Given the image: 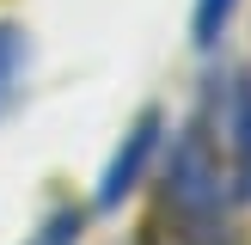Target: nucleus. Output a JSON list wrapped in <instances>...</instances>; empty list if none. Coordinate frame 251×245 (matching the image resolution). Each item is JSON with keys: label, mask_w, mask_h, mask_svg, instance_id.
<instances>
[{"label": "nucleus", "mask_w": 251, "mask_h": 245, "mask_svg": "<svg viewBox=\"0 0 251 245\" xmlns=\"http://www.w3.org/2000/svg\"><path fill=\"white\" fill-rule=\"evenodd\" d=\"M227 208H233L227 172H221L215 141H208V122L196 117L172 141V166H166V215H172L178 245H245Z\"/></svg>", "instance_id": "nucleus-1"}, {"label": "nucleus", "mask_w": 251, "mask_h": 245, "mask_svg": "<svg viewBox=\"0 0 251 245\" xmlns=\"http://www.w3.org/2000/svg\"><path fill=\"white\" fill-rule=\"evenodd\" d=\"M202 122H208V141H215V153H221L233 202H251V74L245 68L227 74V80H215Z\"/></svg>", "instance_id": "nucleus-2"}, {"label": "nucleus", "mask_w": 251, "mask_h": 245, "mask_svg": "<svg viewBox=\"0 0 251 245\" xmlns=\"http://www.w3.org/2000/svg\"><path fill=\"white\" fill-rule=\"evenodd\" d=\"M159 147H166V110L147 104L141 117L123 129V141L110 147L104 172H98V190H92V208H98V215H110V208H123V196H135V184L147 178V166L159 159Z\"/></svg>", "instance_id": "nucleus-3"}, {"label": "nucleus", "mask_w": 251, "mask_h": 245, "mask_svg": "<svg viewBox=\"0 0 251 245\" xmlns=\"http://www.w3.org/2000/svg\"><path fill=\"white\" fill-rule=\"evenodd\" d=\"M25 74H31V31L12 19H0V117L12 110V98L25 92Z\"/></svg>", "instance_id": "nucleus-4"}, {"label": "nucleus", "mask_w": 251, "mask_h": 245, "mask_svg": "<svg viewBox=\"0 0 251 245\" xmlns=\"http://www.w3.org/2000/svg\"><path fill=\"white\" fill-rule=\"evenodd\" d=\"M80 233H86V208L80 202H55L19 245H80Z\"/></svg>", "instance_id": "nucleus-5"}, {"label": "nucleus", "mask_w": 251, "mask_h": 245, "mask_svg": "<svg viewBox=\"0 0 251 245\" xmlns=\"http://www.w3.org/2000/svg\"><path fill=\"white\" fill-rule=\"evenodd\" d=\"M233 12H239V0H196V6H190V43L196 49H215L221 37H227Z\"/></svg>", "instance_id": "nucleus-6"}]
</instances>
